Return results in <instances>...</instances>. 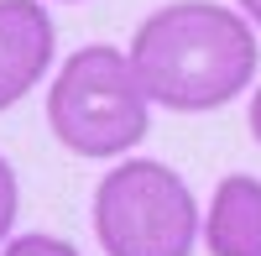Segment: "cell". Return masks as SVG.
<instances>
[{
    "label": "cell",
    "mask_w": 261,
    "mask_h": 256,
    "mask_svg": "<svg viewBox=\"0 0 261 256\" xmlns=\"http://www.w3.org/2000/svg\"><path fill=\"white\" fill-rule=\"evenodd\" d=\"M199 230L209 256H261V178L251 173L220 178Z\"/></svg>",
    "instance_id": "5b68a950"
},
{
    "label": "cell",
    "mask_w": 261,
    "mask_h": 256,
    "mask_svg": "<svg viewBox=\"0 0 261 256\" xmlns=\"http://www.w3.org/2000/svg\"><path fill=\"white\" fill-rule=\"evenodd\" d=\"M0 256H84L79 246H68L63 236H42V230H32V236H16L0 246Z\"/></svg>",
    "instance_id": "8992f818"
},
{
    "label": "cell",
    "mask_w": 261,
    "mask_h": 256,
    "mask_svg": "<svg viewBox=\"0 0 261 256\" xmlns=\"http://www.w3.org/2000/svg\"><path fill=\"white\" fill-rule=\"evenodd\" d=\"M58 32L42 0H0V110L27 99L53 68Z\"/></svg>",
    "instance_id": "277c9868"
},
{
    "label": "cell",
    "mask_w": 261,
    "mask_h": 256,
    "mask_svg": "<svg viewBox=\"0 0 261 256\" xmlns=\"http://www.w3.org/2000/svg\"><path fill=\"white\" fill-rule=\"evenodd\" d=\"M16 209H21V183H16V167H11L6 157H0V246L11 241Z\"/></svg>",
    "instance_id": "52a82bcc"
},
{
    "label": "cell",
    "mask_w": 261,
    "mask_h": 256,
    "mask_svg": "<svg viewBox=\"0 0 261 256\" xmlns=\"http://www.w3.org/2000/svg\"><path fill=\"white\" fill-rule=\"evenodd\" d=\"M68 6H79V0H68Z\"/></svg>",
    "instance_id": "30bf717a"
},
{
    "label": "cell",
    "mask_w": 261,
    "mask_h": 256,
    "mask_svg": "<svg viewBox=\"0 0 261 256\" xmlns=\"http://www.w3.org/2000/svg\"><path fill=\"white\" fill-rule=\"evenodd\" d=\"M47 125L73 157L110 162L151 131V99L130 73V58L110 42H89L58 68L47 89Z\"/></svg>",
    "instance_id": "7a4b0ae2"
},
{
    "label": "cell",
    "mask_w": 261,
    "mask_h": 256,
    "mask_svg": "<svg viewBox=\"0 0 261 256\" xmlns=\"http://www.w3.org/2000/svg\"><path fill=\"white\" fill-rule=\"evenodd\" d=\"M94 236L110 256H193L199 199L167 162L125 157L94 188Z\"/></svg>",
    "instance_id": "3957f363"
},
{
    "label": "cell",
    "mask_w": 261,
    "mask_h": 256,
    "mask_svg": "<svg viewBox=\"0 0 261 256\" xmlns=\"http://www.w3.org/2000/svg\"><path fill=\"white\" fill-rule=\"evenodd\" d=\"M125 58L151 105L199 115L251 89L261 47L241 11L214 0H172L136 27Z\"/></svg>",
    "instance_id": "6da1fadb"
},
{
    "label": "cell",
    "mask_w": 261,
    "mask_h": 256,
    "mask_svg": "<svg viewBox=\"0 0 261 256\" xmlns=\"http://www.w3.org/2000/svg\"><path fill=\"white\" fill-rule=\"evenodd\" d=\"M251 136H256V146H261V89L251 94Z\"/></svg>",
    "instance_id": "9c48e42d"
},
{
    "label": "cell",
    "mask_w": 261,
    "mask_h": 256,
    "mask_svg": "<svg viewBox=\"0 0 261 256\" xmlns=\"http://www.w3.org/2000/svg\"><path fill=\"white\" fill-rule=\"evenodd\" d=\"M235 6H241V16L251 21V27L261 32V0H235Z\"/></svg>",
    "instance_id": "ba28073f"
}]
</instances>
